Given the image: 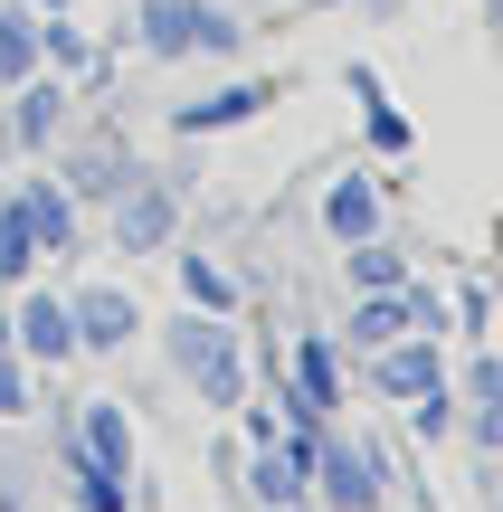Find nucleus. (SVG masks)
<instances>
[{
	"label": "nucleus",
	"mask_w": 503,
	"mask_h": 512,
	"mask_svg": "<svg viewBox=\"0 0 503 512\" xmlns=\"http://www.w3.org/2000/svg\"><path fill=\"white\" fill-rule=\"evenodd\" d=\"M76 512H124V475H105V465H76Z\"/></svg>",
	"instance_id": "2eb2a0df"
},
{
	"label": "nucleus",
	"mask_w": 503,
	"mask_h": 512,
	"mask_svg": "<svg viewBox=\"0 0 503 512\" xmlns=\"http://www.w3.org/2000/svg\"><path fill=\"white\" fill-rule=\"evenodd\" d=\"M171 228H181V200H171L162 181H124V190H114V247H124V256L171 247Z\"/></svg>",
	"instance_id": "20e7f679"
},
{
	"label": "nucleus",
	"mask_w": 503,
	"mask_h": 512,
	"mask_svg": "<svg viewBox=\"0 0 503 512\" xmlns=\"http://www.w3.org/2000/svg\"><path fill=\"white\" fill-rule=\"evenodd\" d=\"M10 418H29V361L0 342V427H10Z\"/></svg>",
	"instance_id": "dca6fc26"
},
{
	"label": "nucleus",
	"mask_w": 503,
	"mask_h": 512,
	"mask_svg": "<svg viewBox=\"0 0 503 512\" xmlns=\"http://www.w3.org/2000/svg\"><path fill=\"white\" fill-rule=\"evenodd\" d=\"M10 200H19V219H29L38 256H67V247H76V190H67V181H48V171H29V181L10 190Z\"/></svg>",
	"instance_id": "423d86ee"
},
{
	"label": "nucleus",
	"mask_w": 503,
	"mask_h": 512,
	"mask_svg": "<svg viewBox=\"0 0 503 512\" xmlns=\"http://www.w3.org/2000/svg\"><path fill=\"white\" fill-rule=\"evenodd\" d=\"M323 219H333V238H371V228H380V200H371V190H361V181H342Z\"/></svg>",
	"instance_id": "f8f14e48"
},
{
	"label": "nucleus",
	"mask_w": 503,
	"mask_h": 512,
	"mask_svg": "<svg viewBox=\"0 0 503 512\" xmlns=\"http://www.w3.org/2000/svg\"><path fill=\"white\" fill-rule=\"evenodd\" d=\"M257 105H276V86H228V95H209V105H181L171 124H181V133H228V124H247Z\"/></svg>",
	"instance_id": "6e6552de"
},
{
	"label": "nucleus",
	"mask_w": 503,
	"mask_h": 512,
	"mask_svg": "<svg viewBox=\"0 0 503 512\" xmlns=\"http://www.w3.org/2000/svg\"><path fill=\"white\" fill-rule=\"evenodd\" d=\"M171 370H181V380L200 389L209 408L238 399V351H228V332H219V323H200V313H190V323H171Z\"/></svg>",
	"instance_id": "f03ea898"
},
{
	"label": "nucleus",
	"mask_w": 503,
	"mask_h": 512,
	"mask_svg": "<svg viewBox=\"0 0 503 512\" xmlns=\"http://www.w3.org/2000/svg\"><path fill=\"white\" fill-rule=\"evenodd\" d=\"M323 494H333L342 512H371V456H352V446H333V456H323Z\"/></svg>",
	"instance_id": "9b49d317"
},
{
	"label": "nucleus",
	"mask_w": 503,
	"mask_h": 512,
	"mask_svg": "<svg viewBox=\"0 0 503 512\" xmlns=\"http://www.w3.org/2000/svg\"><path fill=\"white\" fill-rule=\"evenodd\" d=\"M133 29H143L152 57H228L238 48V19H228L219 0H143Z\"/></svg>",
	"instance_id": "f257e3e1"
},
{
	"label": "nucleus",
	"mask_w": 503,
	"mask_h": 512,
	"mask_svg": "<svg viewBox=\"0 0 503 512\" xmlns=\"http://www.w3.org/2000/svg\"><path fill=\"white\" fill-rule=\"evenodd\" d=\"M10 351L29 370L76 361V313H67V294H19V304H10Z\"/></svg>",
	"instance_id": "7ed1b4c3"
},
{
	"label": "nucleus",
	"mask_w": 503,
	"mask_h": 512,
	"mask_svg": "<svg viewBox=\"0 0 503 512\" xmlns=\"http://www.w3.org/2000/svg\"><path fill=\"white\" fill-rule=\"evenodd\" d=\"M352 275H361V285H399V256H390V247H361Z\"/></svg>",
	"instance_id": "a211bd4d"
},
{
	"label": "nucleus",
	"mask_w": 503,
	"mask_h": 512,
	"mask_svg": "<svg viewBox=\"0 0 503 512\" xmlns=\"http://www.w3.org/2000/svg\"><path fill=\"white\" fill-rule=\"evenodd\" d=\"M428 380H437V351H428V342H409V332L380 342V389H390V399H418Z\"/></svg>",
	"instance_id": "1a4fd4ad"
},
{
	"label": "nucleus",
	"mask_w": 503,
	"mask_h": 512,
	"mask_svg": "<svg viewBox=\"0 0 503 512\" xmlns=\"http://www.w3.org/2000/svg\"><path fill=\"white\" fill-rule=\"evenodd\" d=\"M67 313H76V351H124L133 332H143V304H133L124 285H86V294H67Z\"/></svg>",
	"instance_id": "39448f33"
},
{
	"label": "nucleus",
	"mask_w": 503,
	"mask_h": 512,
	"mask_svg": "<svg viewBox=\"0 0 503 512\" xmlns=\"http://www.w3.org/2000/svg\"><path fill=\"white\" fill-rule=\"evenodd\" d=\"M76 465H105V475H133V427L114 399H86V418H76Z\"/></svg>",
	"instance_id": "0eeeda50"
},
{
	"label": "nucleus",
	"mask_w": 503,
	"mask_h": 512,
	"mask_svg": "<svg viewBox=\"0 0 503 512\" xmlns=\"http://www.w3.org/2000/svg\"><path fill=\"white\" fill-rule=\"evenodd\" d=\"M295 370H304V408H333V351L304 342V351H295Z\"/></svg>",
	"instance_id": "f3484780"
},
{
	"label": "nucleus",
	"mask_w": 503,
	"mask_h": 512,
	"mask_svg": "<svg viewBox=\"0 0 503 512\" xmlns=\"http://www.w3.org/2000/svg\"><path fill=\"white\" fill-rule=\"evenodd\" d=\"M29 266H38V238H29V219H19V200H0V294L29 285Z\"/></svg>",
	"instance_id": "9d476101"
},
{
	"label": "nucleus",
	"mask_w": 503,
	"mask_h": 512,
	"mask_svg": "<svg viewBox=\"0 0 503 512\" xmlns=\"http://www.w3.org/2000/svg\"><path fill=\"white\" fill-rule=\"evenodd\" d=\"M295 494H304V465L266 446V456H257V503H295Z\"/></svg>",
	"instance_id": "4468645a"
},
{
	"label": "nucleus",
	"mask_w": 503,
	"mask_h": 512,
	"mask_svg": "<svg viewBox=\"0 0 503 512\" xmlns=\"http://www.w3.org/2000/svg\"><path fill=\"white\" fill-rule=\"evenodd\" d=\"M181 294H190V304H209V313H228V304H238V294H228V275L209 266V256H181Z\"/></svg>",
	"instance_id": "ddd939ff"
}]
</instances>
